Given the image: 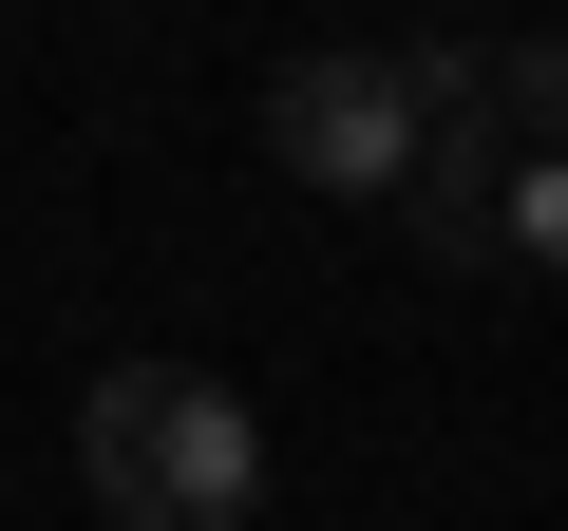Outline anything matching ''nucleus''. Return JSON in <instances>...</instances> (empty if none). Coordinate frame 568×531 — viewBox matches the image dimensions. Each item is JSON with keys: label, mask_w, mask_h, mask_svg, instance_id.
Returning <instances> with one entry per match:
<instances>
[{"label": "nucleus", "mask_w": 568, "mask_h": 531, "mask_svg": "<svg viewBox=\"0 0 568 531\" xmlns=\"http://www.w3.org/2000/svg\"><path fill=\"white\" fill-rule=\"evenodd\" d=\"M77 474H95L114 531H246L265 512V418L209 361H114L77 399Z\"/></svg>", "instance_id": "obj_1"}, {"label": "nucleus", "mask_w": 568, "mask_h": 531, "mask_svg": "<svg viewBox=\"0 0 568 531\" xmlns=\"http://www.w3.org/2000/svg\"><path fill=\"white\" fill-rule=\"evenodd\" d=\"M265 152L304 171V190H361V209H398L436 133H417V96H398V58H379V39H304V58L265 77Z\"/></svg>", "instance_id": "obj_2"}, {"label": "nucleus", "mask_w": 568, "mask_h": 531, "mask_svg": "<svg viewBox=\"0 0 568 531\" xmlns=\"http://www.w3.org/2000/svg\"><path fill=\"white\" fill-rule=\"evenodd\" d=\"M398 228H417L436 266H493V228H511V133H436L417 190H398Z\"/></svg>", "instance_id": "obj_3"}, {"label": "nucleus", "mask_w": 568, "mask_h": 531, "mask_svg": "<svg viewBox=\"0 0 568 531\" xmlns=\"http://www.w3.org/2000/svg\"><path fill=\"white\" fill-rule=\"evenodd\" d=\"M493 133L511 152H568V39H493Z\"/></svg>", "instance_id": "obj_4"}, {"label": "nucleus", "mask_w": 568, "mask_h": 531, "mask_svg": "<svg viewBox=\"0 0 568 531\" xmlns=\"http://www.w3.org/2000/svg\"><path fill=\"white\" fill-rule=\"evenodd\" d=\"M530 285H568V152H511V228H493Z\"/></svg>", "instance_id": "obj_5"}]
</instances>
